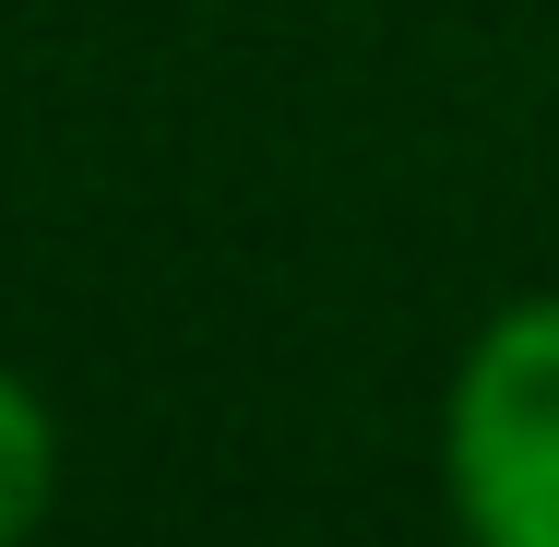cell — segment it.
<instances>
[{"label":"cell","mask_w":559,"mask_h":547,"mask_svg":"<svg viewBox=\"0 0 559 547\" xmlns=\"http://www.w3.org/2000/svg\"><path fill=\"white\" fill-rule=\"evenodd\" d=\"M48 488H60V440H48V405L0 369V547L36 536V512H48Z\"/></svg>","instance_id":"2"},{"label":"cell","mask_w":559,"mask_h":547,"mask_svg":"<svg viewBox=\"0 0 559 547\" xmlns=\"http://www.w3.org/2000/svg\"><path fill=\"white\" fill-rule=\"evenodd\" d=\"M452 500L476 547H559V298L476 333L452 381Z\"/></svg>","instance_id":"1"}]
</instances>
